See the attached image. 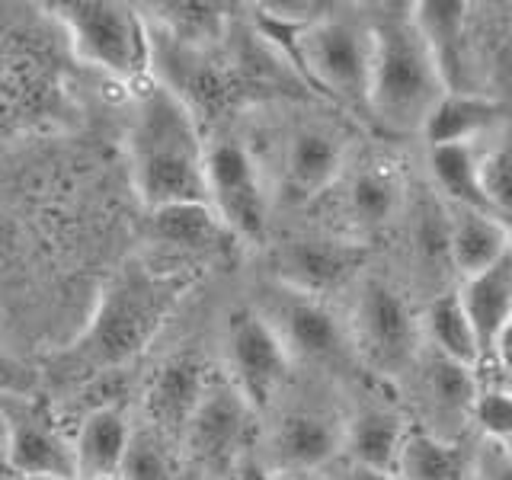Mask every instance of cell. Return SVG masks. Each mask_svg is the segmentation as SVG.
Instances as JSON below:
<instances>
[{
	"label": "cell",
	"instance_id": "27",
	"mask_svg": "<svg viewBox=\"0 0 512 480\" xmlns=\"http://www.w3.org/2000/svg\"><path fill=\"white\" fill-rule=\"evenodd\" d=\"M116 480H183L167 436H160L154 426H132V439H128Z\"/></svg>",
	"mask_w": 512,
	"mask_h": 480
},
{
	"label": "cell",
	"instance_id": "22",
	"mask_svg": "<svg viewBox=\"0 0 512 480\" xmlns=\"http://www.w3.org/2000/svg\"><path fill=\"white\" fill-rule=\"evenodd\" d=\"M420 336L429 343L432 356L464 365L471 372L484 365L477 336L468 324V317H464L455 292H439L426 304V311L420 314Z\"/></svg>",
	"mask_w": 512,
	"mask_h": 480
},
{
	"label": "cell",
	"instance_id": "5",
	"mask_svg": "<svg viewBox=\"0 0 512 480\" xmlns=\"http://www.w3.org/2000/svg\"><path fill=\"white\" fill-rule=\"evenodd\" d=\"M285 36L288 55L295 58L301 74L317 90L333 96L336 103L365 109L368 68H372V29L362 20L333 10L295 32H272Z\"/></svg>",
	"mask_w": 512,
	"mask_h": 480
},
{
	"label": "cell",
	"instance_id": "9",
	"mask_svg": "<svg viewBox=\"0 0 512 480\" xmlns=\"http://www.w3.org/2000/svg\"><path fill=\"white\" fill-rule=\"evenodd\" d=\"M279 336L288 359L295 362H340L352 349L346 327L324 304V298L301 295L272 282L260 308H253Z\"/></svg>",
	"mask_w": 512,
	"mask_h": 480
},
{
	"label": "cell",
	"instance_id": "1",
	"mask_svg": "<svg viewBox=\"0 0 512 480\" xmlns=\"http://www.w3.org/2000/svg\"><path fill=\"white\" fill-rule=\"evenodd\" d=\"M205 151L186 100L167 84H148L128 125V167L148 212L173 205H208Z\"/></svg>",
	"mask_w": 512,
	"mask_h": 480
},
{
	"label": "cell",
	"instance_id": "3",
	"mask_svg": "<svg viewBox=\"0 0 512 480\" xmlns=\"http://www.w3.org/2000/svg\"><path fill=\"white\" fill-rule=\"evenodd\" d=\"M368 29H372V68H368L365 112L384 132L420 135L426 116L445 93L439 64L416 29L410 7L381 10Z\"/></svg>",
	"mask_w": 512,
	"mask_h": 480
},
{
	"label": "cell",
	"instance_id": "17",
	"mask_svg": "<svg viewBox=\"0 0 512 480\" xmlns=\"http://www.w3.org/2000/svg\"><path fill=\"white\" fill-rule=\"evenodd\" d=\"M445 250L461 279L477 276L509 256V224L493 212L452 205L445 212Z\"/></svg>",
	"mask_w": 512,
	"mask_h": 480
},
{
	"label": "cell",
	"instance_id": "8",
	"mask_svg": "<svg viewBox=\"0 0 512 480\" xmlns=\"http://www.w3.org/2000/svg\"><path fill=\"white\" fill-rule=\"evenodd\" d=\"M224 365L231 375L228 384L253 413L276 404L295 368L279 336L256 311L231 314L224 333Z\"/></svg>",
	"mask_w": 512,
	"mask_h": 480
},
{
	"label": "cell",
	"instance_id": "23",
	"mask_svg": "<svg viewBox=\"0 0 512 480\" xmlns=\"http://www.w3.org/2000/svg\"><path fill=\"white\" fill-rule=\"evenodd\" d=\"M400 202H404L400 180H397V173L384 164H368L346 180L343 212L356 231L384 228V224L400 212Z\"/></svg>",
	"mask_w": 512,
	"mask_h": 480
},
{
	"label": "cell",
	"instance_id": "36",
	"mask_svg": "<svg viewBox=\"0 0 512 480\" xmlns=\"http://www.w3.org/2000/svg\"><path fill=\"white\" fill-rule=\"evenodd\" d=\"M64 480H77V477H64Z\"/></svg>",
	"mask_w": 512,
	"mask_h": 480
},
{
	"label": "cell",
	"instance_id": "15",
	"mask_svg": "<svg viewBox=\"0 0 512 480\" xmlns=\"http://www.w3.org/2000/svg\"><path fill=\"white\" fill-rule=\"evenodd\" d=\"M7 423V477H74L71 439L32 410H0Z\"/></svg>",
	"mask_w": 512,
	"mask_h": 480
},
{
	"label": "cell",
	"instance_id": "20",
	"mask_svg": "<svg viewBox=\"0 0 512 480\" xmlns=\"http://www.w3.org/2000/svg\"><path fill=\"white\" fill-rule=\"evenodd\" d=\"M471 458L458 439L426 426H410L394 461L397 480H468Z\"/></svg>",
	"mask_w": 512,
	"mask_h": 480
},
{
	"label": "cell",
	"instance_id": "35",
	"mask_svg": "<svg viewBox=\"0 0 512 480\" xmlns=\"http://www.w3.org/2000/svg\"><path fill=\"white\" fill-rule=\"evenodd\" d=\"M186 480H218V477H215V474H205V471H202L199 477H186Z\"/></svg>",
	"mask_w": 512,
	"mask_h": 480
},
{
	"label": "cell",
	"instance_id": "18",
	"mask_svg": "<svg viewBox=\"0 0 512 480\" xmlns=\"http://www.w3.org/2000/svg\"><path fill=\"white\" fill-rule=\"evenodd\" d=\"M128 439H132V420L122 407H96L84 416L77 436L71 439L74 452V477L77 480H116Z\"/></svg>",
	"mask_w": 512,
	"mask_h": 480
},
{
	"label": "cell",
	"instance_id": "24",
	"mask_svg": "<svg viewBox=\"0 0 512 480\" xmlns=\"http://www.w3.org/2000/svg\"><path fill=\"white\" fill-rule=\"evenodd\" d=\"M484 144V141H480ZM480 144H445L429 148V173L432 183L442 189V196L455 208H480L487 212L477 186V148Z\"/></svg>",
	"mask_w": 512,
	"mask_h": 480
},
{
	"label": "cell",
	"instance_id": "6",
	"mask_svg": "<svg viewBox=\"0 0 512 480\" xmlns=\"http://www.w3.org/2000/svg\"><path fill=\"white\" fill-rule=\"evenodd\" d=\"M420 314L397 285L362 279L352 304L349 343L381 375H400L420 356Z\"/></svg>",
	"mask_w": 512,
	"mask_h": 480
},
{
	"label": "cell",
	"instance_id": "4",
	"mask_svg": "<svg viewBox=\"0 0 512 480\" xmlns=\"http://www.w3.org/2000/svg\"><path fill=\"white\" fill-rule=\"evenodd\" d=\"M74 55L90 68L125 84H138L151 71V32L138 7L116 0H68L52 4Z\"/></svg>",
	"mask_w": 512,
	"mask_h": 480
},
{
	"label": "cell",
	"instance_id": "32",
	"mask_svg": "<svg viewBox=\"0 0 512 480\" xmlns=\"http://www.w3.org/2000/svg\"><path fill=\"white\" fill-rule=\"evenodd\" d=\"M231 480H285L279 471H272L269 464H263V458L244 455L234 464V477Z\"/></svg>",
	"mask_w": 512,
	"mask_h": 480
},
{
	"label": "cell",
	"instance_id": "25",
	"mask_svg": "<svg viewBox=\"0 0 512 480\" xmlns=\"http://www.w3.org/2000/svg\"><path fill=\"white\" fill-rule=\"evenodd\" d=\"M477 384H480L477 372L448 362V359H439L429 352V362H426V372H423V394L429 400V410L436 416H448V420L468 423Z\"/></svg>",
	"mask_w": 512,
	"mask_h": 480
},
{
	"label": "cell",
	"instance_id": "30",
	"mask_svg": "<svg viewBox=\"0 0 512 480\" xmlns=\"http://www.w3.org/2000/svg\"><path fill=\"white\" fill-rule=\"evenodd\" d=\"M160 10H164L173 29L183 32V36H205V32H212L221 20V7L215 4H170Z\"/></svg>",
	"mask_w": 512,
	"mask_h": 480
},
{
	"label": "cell",
	"instance_id": "31",
	"mask_svg": "<svg viewBox=\"0 0 512 480\" xmlns=\"http://www.w3.org/2000/svg\"><path fill=\"white\" fill-rule=\"evenodd\" d=\"M324 474H327V480H397L394 471L362 468V464H352V461H343V458H336Z\"/></svg>",
	"mask_w": 512,
	"mask_h": 480
},
{
	"label": "cell",
	"instance_id": "14",
	"mask_svg": "<svg viewBox=\"0 0 512 480\" xmlns=\"http://www.w3.org/2000/svg\"><path fill=\"white\" fill-rule=\"evenodd\" d=\"M362 263V250L349 240L333 237H295L276 256V282L301 295L324 298L343 288Z\"/></svg>",
	"mask_w": 512,
	"mask_h": 480
},
{
	"label": "cell",
	"instance_id": "26",
	"mask_svg": "<svg viewBox=\"0 0 512 480\" xmlns=\"http://www.w3.org/2000/svg\"><path fill=\"white\" fill-rule=\"evenodd\" d=\"M151 215L154 234L164 244L180 250H212L221 244V237H228V231L221 228V221L208 205H173Z\"/></svg>",
	"mask_w": 512,
	"mask_h": 480
},
{
	"label": "cell",
	"instance_id": "21",
	"mask_svg": "<svg viewBox=\"0 0 512 480\" xmlns=\"http://www.w3.org/2000/svg\"><path fill=\"white\" fill-rule=\"evenodd\" d=\"M205 388H208V381L192 362L167 365L164 372L151 381V391H148L151 426L167 439L176 436V432L183 436V429L189 423V416L196 413Z\"/></svg>",
	"mask_w": 512,
	"mask_h": 480
},
{
	"label": "cell",
	"instance_id": "13",
	"mask_svg": "<svg viewBox=\"0 0 512 480\" xmlns=\"http://www.w3.org/2000/svg\"><path fill=\"white\" fill-rule=\"evenodd\" d=\"M458 304L477 336L484 362H496L506 375V349H509V320H512V256L477 276L461 279Z\"/></svg>",
	"mask_w": 512,
	"mask_h": 480
},
{
	"label": "cell",
	"instance_id": "19",
	"mask_svg": "<svg viewBox=\"0 0 512 480\" xmlns=\"http://www.w3.org/2000/svg\"><path fill=\"white\" fill-rule=\"evenodd\" d=\"M404 416L388 407H362L343 420V445L340 458L362 464L375 471H394L400 442L407 436Z\"/></svg>",
	"mask_w": 512,
	"mask_h": 480
},
{
	"label": "cell",
	"instance_id": "28",
	"mask_svg": "<svg viewBox=\"0 0 512 480\" xmlns=\"http://www.w3.org/2000/svg\"><path fill=\"white\" fill-rule=\"evenodd\" d=\"M477 186H480V199H484L487 212L506 218L509 215V192H512L506 132L487 138L477 148Z\"/></svg>",
	"mask_w": 512,
	"mask_h": 480
},
{
	"label": "cell",
	"instance_id": "10",
	"mask_svg": "<svg viewBox=\"0 0 512 480\" xmlns=\"http://www.w3.org/2000/svg\"><path fill=\"white\" fill-rule=\"evenodd\" d=\"M269 464L279 474L327 471L340 458L343 420L330 407L295 404L276 416L269 429Z\"/></svg>",
	"mask_w": 512,
	"mask_h": 480
},
{
	"label": "cell",
	"instance_id": "29",
	"mask_svg": "<svg viewBox=\"0 0 512 480\" xmlns=\"http://www.w3.org/2000/svg\"><path fill=\"white\" fill-rule=\"evenodd\" d=\"M468 423L480 429L487 445L493 448H509L512 436V400L506 384H477V394L471 400Z\"/></svg>",
	"mask_w": 512,
	"mask_h": 480
},
{
	"label": "cell",
	"instance_id": "11",
	"mask_svg": "<svg viewBox=\"0 0 512 480\" xmlns=\"http://www.w3.org/2000/svg\"><path fill=\"white\" fill-rule=\"evenodd\" d=\"M250 407L240 400V394L231 384H208L196 413L189 416L183 429V439L192 448V455L199 458L205 474H218L221 468H234L244 458L240 448L247 439Z\"/></svg>",
	"mask_w": 512,
	"mask_h": 480
},
{
	"label": "cell",
	"instance_id": "2",
	"mask_svg": "<svg viewBox=\"0 0 512 480\" xmlns=\"http://www.w3.org/2000/svg\"><path fill=\"white\" fill-rule=\"evenodd\" d=\"M183 298V282L141 263L125 266L109 282L87 327L58 352V372L68 378H93L135 359L164 327L173 304Z\"/></svg>",
	"mask_w": 512,
	"mask_h": 480
},
{
	"label": "cell",
	"instance_id": "33",
	"mask_svg": "<svg viewBox=\"0 0 512 480\" xmlns=\"http://www.w3.org/2000/svg\"><path fill=\"white\" fill-rule=\"evenodd\" d=\"M0 480H7V423L0 416Z\"/></svg>",
	"mask_w": 512,
	"mask_h": 480
},
{
	"label": "cell",
	"instance_id": "7",
	"mask_svg": "<svg viewBox=\"0 0 512 480\" xmlns=\"http://www.w3.org/2000/svg\"><path fill=\"white\" fill-rule=\"evenodd\" d=\"M208 208L228 237L260 244L269 224V199L260 160L240 138H218L205 151Z\"/></svg>",
	"mask_w": 512,
	"mask_h": 480
},
{
	"label": "cell",
	"instance_id": "12",
	"mask_svg": "<svg viewBox=\"0 0 512 480\" xmlns=\"http://www.w3.org/2000/svg\"><path fill=\"white\" fill-rule=\"evenodd\" d=\"M346 170V138L330 125L301 122L282 144V186L288 199L311 202L340 183Z\"/></svg>",
	"mask_w": 512,
	"mask_h": 480
},
{
	"label": "cell",
	"instance_id": "34",
	"mask_svg": "<svg viewBox=\"0 0 512 480\" xmlns=\"http://www.w3.org/2000/svg\"><path fill=\"white\" fill-rule=\"evenodd\" d=\"M285 480H327L324 471H304V474H282Z\"/></svg>",
	"mask_w": 512,
	"mask_h": 480
},
{
	"label": "cell",
	"instance_id": "16",
	"mask_svg": "<svg viewBox=\"0 0 512 480\" xmlns=\"http://www.w3.org/2000/svg\"><path fill=\"white\" fill-rule=\"evenodd\" d=\"M500 132H506V106L484 90H445L420 128L426 148L480 144Z\"/></svg>",
	"mask_w": 512,
	"mask_h": 480
}]
</instances>
